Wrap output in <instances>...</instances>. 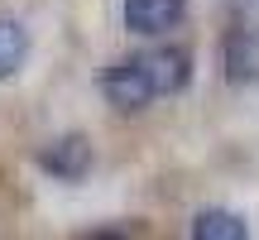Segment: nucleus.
Here are the masks:
<instances>
[{
    "instance_id": "obj_1",
    "label": "nucleus",
    "mask_w": 259,
    "mask_h": 240,
    "mask_svg": "<svg viewBox=\"0 0 259 240\" xmlns=\"http://www.w3.org/2000/svg\"><path fill=\"white\" fill-rule=\"evenodd\" d=\"M101 96L115 111H144V106L154 101V87H149V72H144V63H139V53L120 58V63H111L101 72Z\"/></svg>"
},
{
    "instance_id": "obj_2",
    "label": "nucleus",
    "mask_w": 259,
    "mask_h": 240,
    "mask_svg": "<svg viewBox=\"0 0 259 240\" xmlns=\"http://www.w3.org/2000/svg\"><path fill=\"white\" fill-rule=\"evenodd\" d=\"M221 63H226V82H235V87L259 82V24L254 19H240V24L226 29Z\"/></svg>"
},
{
    "instance_id": "obj_3",
    "label": "nucleus",
    "mask_w": 259,
    "mask_h": 240,
    "mask_svg": "<svg viewBox=\"0 0 259 240\" xmlns=\"http://www.w3.org/2000/svg\"><path fill=\"white\" fill-rule=\"evenodd\" d=\"M92 164H96V154H92V139L87 135H63V139L38 149V168L48 178H63V183H82L92 173Z\"/></svg>"
},
{
    "instance_id": "obj_4",
    "label": "nucleus",
    "mask_w": 259,
    "mask_h": 240,
    "mask_svg": "<svg viewBox=\"0 0 259 240\" xmlns=\"http://www.w3.org/2000/svg\"><path fill=\"white\" fill-rule=\"evenodd\" d=\"M139 63H144V72H149L154 96H178L187 82H192V53L178 48V44L149 48V53H139Z\"/></svg>"
},
{
    "instance_id": "obj_5",
    "label": "nucleus",
    "mask_w": 259,
    "mask_h": 240,
    "mask_svg": "<svg viewBox=\"0 0 259 240\" xmlns=\"http://www.w3.org/2000/svg\"><path fill=\"white\" fill-rule=\"evenodd\" d=\"M187 15V0H125V29L139 38H158L178 29Z\"/></svg>"
},
{
    "instance_id": "obj_6",
    "label": "nucleus",
    "mask_w": 259,
    "mask_h": 240,
    "mask_svg": "<svg viewBox=\"0 0 259 240\" xmlns=\"http://www.w3.org/2000/svg\"><path fill=\"white\" fill-rule=\"evenodd\" d=\"M192 235L197 240H245V235H250V226H245V216L211 207V212H197L192 216Z\"/></svg>"
},
{
    "instance_id": "obj_7",
    "label": "nucleus",
    "mask_w": 259,
    "mask_h": 240,
    "mask_svg": "<svg viewBox=\"0 0 259 240\" xmlns=\"http://www.w3.org/2000/svg\"><path fill=\"white\" fill-rule=\"evenodd\" d=\"M29 58V34L19 19H0V82H10V77L24 67Z\"/></svg>"
}]
</instances>
